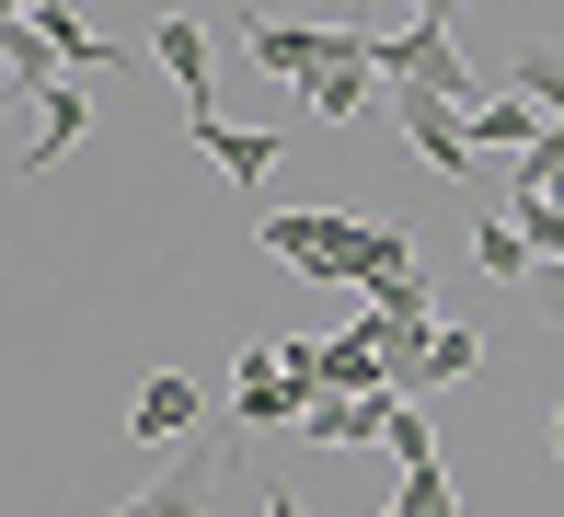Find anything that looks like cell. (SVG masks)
I'll return each instance as SVG.
<instances>
[{
  "instance_id": "6da1fadb",
  "label": "cell",
  "mask_w": 564,
  "mask_h": 517,
  "mask_svg": "<svg viewBox=\"0 0 564 517\" xmlns=\"http://www.w3.org/2000/svg\"><path fill=\"white\" fill-rule=\"evenodd\" d=\"M253 230H265V253H276V265H300V276H335V288H346V265H357V230H369V219H357V207H265Z\"/></svg>"
},
{
  "instance_id": "7a4b0ae2",
  "label": "cell",
  "mask_w": 564,
  "mask_h": 517,
  "mask_svg": "<svg viewBox=\"0 0 564 517\" xmlns=\"http://www.w3.org/2000/svg\"><path fill=\"white\" fill-rule=\"evenodd\" d=\"M380 81H392V92H438V103H484L473 58L449 46V23H403V35H380Z\"/></svg>"
},
{
  "instance_id": "3957f363",
  "label": "cell",
  "mask_w": 564,
  "mask_h": 517,
  "mask_svg": "<svg viewBox=\"0 0 564 517\" xmlns=\"http://www.w3.org/2000/svg\"><path fill=\"white\" fill-rule=\"evenodd\" d=\"M219 483H242V437H196L162 483H139V495H127V517H208Z\"/></svg>"
},
{
  "instance_id": "277c9868",
  "label": "cell",
  "mask_w": 564,
  "mask_h": 517,
  "mask_svg": "<svg viewBox=\"0 0 564 517\" xmlns=\"http://www.w3.org/2000/svg\"><path fill=\"white\" fill-rule=\"evenodd\" d=\"M150 58H162V81L185 92V127H219V35L196 12H162L150 23Z\"/></svg>"
},
{
  "instance_id": "5b68a950",
  "label": "cell",
  "mask_w": 564,
  "mask_h": 517,
  "mask_svg": "<svg viewBox=\"0 0 564 517\" xmlns=\"http://www.w3.org/2000/svg\"><path fill=\"white\" fill-rule=\"evenodd\" d=\"M253 426H312V392L276 369V345L230 369V437H253Z\"/></svg>"
},
{
  "instance_id": "8992f818",
  "label": "cell",
  "mask_w": 564,
  "mask_h": 517,
  "mask_svg": "<svg viewBox=\"0 0 564 517\" xmlns=\"http://www.w3.org/2000/svg\"><path fill=\"white\" fill-rule=\"evenodd\" d=\"M392 127L415 139V162H438V173H473L484 150H473V103H438V92H392Z\"/></svg>"
},
{
  "instance_id": "52a82bcc",
  "label": "cell",
  "mask_w": 564,
  "mask_h": 517,
  "mask_svg": "<svg viewBox=\"0 0 564 517\" xmlns=\"http://www.w3.org/2000/svg\"><path fill=\"white\" fill-rule=\"evenodd\" d=\"M196 414H208V392H196L185 369H150V380H139V403H127V437H139V449H162V437H185Z\"/></svg>"
},
{
  "instance_id": "ba28073f",
  "label": "cell",
  "mask_w": 564,
  "mask_h": 517,
  "mask_svg": "<svg viewBox=\"0 0 564 517\" xmlns=\"http://www.w3.org/2000/svg\"><path fill=\"white\" fill-rule=\"evenodd\" d=\"M357 392H392V356H380L369 322H346L335 345H323V403H357Z\"/></svg>"
},
{
  "instance_id": "9c48e42d",
  "label": "cell",
  "mask_w": 564,
  "mask_h": 517,
  "mask_svg": "<svg viewBox=\"0 0 564 517\" xmlns=\"http://www.w3.org/2000/svg\"><path fill=\"white\" fill-rule=\"evenodd\" d=\"M542 139H553V116H542L530 92H507V81H496V92L473 103V150H507V162H519V150H542Z\"/></svg>"
},
{
  "instance_id": "30bf717a",
  "label": "cell",
  "mask_w": 564,
  "mask_h": 517,
  "mask_svg": "<svg viewBox=\"0 0 564 517\" xmlns=\"http://www.w3.org/2000/svg\"><path fill=\"white\" fill-rule=\"evenodd\" d=\"M392 414H403V392H357V403H312V449H369V437H392Z\"/></svg>"
},
{
  "instance_id": "8fae6325",
  "label": "cell",
  "mask_w": 564,
  "mask_h": 517,
  "mask_svg": "<svg viewBox=\"0 0 564 517\" xmlns=\"http://www.w3.org/2000/svg\"><path fill=\"white\" fill-rule=\"evenodd\" d=\"M23 127H35V139H23V173H46V162H69V150H82V127H93V103H82V92L58 81V92H46L35 116H23Z\"/></svg>"
},
{
  "instance_id": "7c38bea8",
  "label": "cell",
  "mask_w": 564,
  "mask_h": 517,
  "mask_svg": "<svg viewBox=\"0 0 564 517\" xmlns=\"http://www.w3.org/2000/svg\"><path fill=\"white\" fill-rule=\"evenodd\" d=\"M369 92H392V81H380V58H335V69H323V81H300V103H312L323 127L369 116Z\"/></svg>"
},
{
  "instance_id": "4fadbf2b",
  "label": "cell",
  "mask_w": 564,
  "mask_h": 517,
  "mask_svg": "<svg viewBox=\"0 0 564 517\" xmlns=\"http://www.w3.org/2000/svg\"><path fill=\"white\" fill-rule=\"evenodd\" d=\"M473 265L496 276V288H530V276H542V253L519 242V219H507V207H484V219H473Z\"/></svg>"
},
{
  "instance_id": "5bb4252c",
  "label": "cell",
  "mask_w": 564,
  "mask_h": 517,
  "mask_svg": "<svg viewBox=\"0 0 564 517\" xmlns=\"http://www.w3.org/2000/svg\"><path fill=\"white\" fill-rule=\"evenodd\" d=\"M196 150H208V162L230 173V185H265V173H276V127H196Z\"/></svg>"
},
{
  "instance_id": "9a60e30c",
  "label": "cell",
  "mask_w": 564,
  "mask_h": 517,
  "mask_svg": "<svg viewBox=\"0 0 564 517\" xmlns=\"http://www.w3.org/2000/svg\"><path fill=\"white\" fill-rule=\"evenodd\" d=\"M392 276H415V230H403V219H369V230H357L346 288H392Z\"/></svg>"
},
{
  "instance_id": "2e32d148",
  "label": "cell",
  "mask_w": 564,
  "mask_h": 517,
  "mask_svg": "<svg viewBox=\"0 0 564 517\" xmlns=\"http://www.w3.org/2000/svg\"><path fill=\"white\" fill-rule=\"evenodd\" d=\"M484 369V333H460V322H438V345H426V392H460V380Z\"/></svg>"
},
{
  "instance_id": "e0dca14e",
  "label": "cell",
  "mask_w": 564,
  "mask_h": 517,
  "mask_svg": "<svg viewBox=\"0 0 564 517\" xmlns=\"http://www.w3.org/2000/svg\"><path fill=\"white\" fill-rule=\"evenodd\" d=\"M507 219H519V242L542 253V265H564V207L553 196H507Z\"/></svg>"
},
{
  "instance_id": "ac0fdd59",
  "label": "cell",
  "mask_w": 564,
  "mask_h": 517,
  "mask_svg": "<svg viewBox=\"0 0 564 517\" xmlns=\"http://www.w3.org/2000/svg\"><path fill=\"white\" fill-rule=\"evenodd\" d=\"M380 449H392L403 472H438V426H426V403H403V414H392V437H380Z\"/></svg>"
},
{
  "instance_id": "d6986e66",
  "label": "cell",
  "mask_w": 564,
  "mask_h": 517,
  "mask_svg": "<svg viewBox=\"0 0 564 517\" xmlns=\"http://www.w3.org/2000/svg\"><path fill=\"white\" fill-rule=\"evenodd\" d=\"M380 517H460V495H449V472H403V495Z\"/></svg>"
},
{
  "instance_id": "ffe728a7",
  "label": "cell",
  "mask_w": 564,
  "mask_h": 517,
  "mask_svg": "<svg viewBox=\"0 0 564 517\" xmlns=\"http://www.w3.org/2000/svg\"><path fill=\"white\" fill-rule=\"evenodd\" d=\"M507 92H530V103L564 127V58H519V69H507Z\"/></svg>"
},
{
  "instance_id": "44dd1931",
  "label": "cell",
  "mask_w": 564,
  "mask_h": 517,
  "mask_svg": "<svg viewBox=\"0 0 564 517\" xmlns=\"http://www.w3.org/2000/svg\"><path fill=\"white\" fill-rule=\"evenodd\" d=\"M530 310H542V322H564V265H542V276H530Z\"/></svg>"
},
{
  "instance_id": "7402d4cb",
  "label": "cell",
  "mask_w": 564,
  "mask_h": 517,
  "mask_svg": "<svg viewBox=\"0 0 564 517\" xmlns=\"http://www.w3.org/2000/svg\"><path fill=\"white\" fill-rule=\"evenodd\" d=\"M553 460H564V403H553Z\"/></svg>"
},
{
  "instance_id": "603a6c76",
  "label": "cell",
  "mask_w": 564,
  "mask_h": 517,
  "mask_svg": "<svg viewBox=\"0 0 564 517\" xmlns=\"http://www.w3.org/2000/svg\"><path fill=\"white\" fill-rule=\"evenodd\" d=\"M116 517H127V506H116Z\"/></svg>"
}]
</instances>
